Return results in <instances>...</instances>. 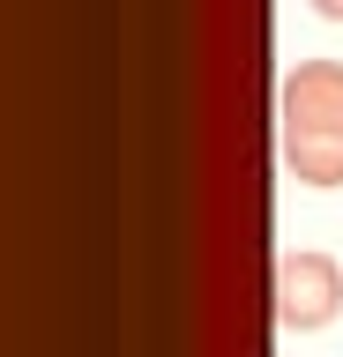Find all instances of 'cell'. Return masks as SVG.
I'll list each match as a JSON object with an SVG mask.
<instances>
[{"instance_id":"obj_3","label":"cell","mask_w":343,"mask_h":357,"mask_svg":"<svg viewBox=\"0 0 343 357\" xmlns=\"http://www.w3.org/2000/svg\"><path fill=\"white\" fill-rule=\"evenodd\" d=\"M284 164H291L298 186H343V134H306V142H284Z\"/></svg>"},{"instance_id":"obj_2","label":"cell","mask_w":343,"mask_h":357,"mask_svg":"<svg viewBox=\"0 0 343 357\" xmlns=\"http://www.w3.org/2000/svg\"><path fill=\"white\" fill-rule=\"evenodd\" d=\"M276 119H284V142L343 134V60H298L276 89Z\"/></svg>"},{"instance_id":"obj_4","label":"cell","mask_w":343,"mask_h":357,"mask_svg":"<svg viewBox=\"0 0 343 357\" xmlns=\"http://www.w3.org/2000/svg\"><path fill=\"white\" fill-rule=\"evenodd\" d=\"M314 15H328V22H343V0H314Z\"/></svg>"},{"instance_id":"obj_1","label":"cell","mask_w":343,"mask_h":357,"mask_svg":"<svg viewBox=\"0 0 343 357\" xmlns=\"http://www.w3.org/2000/svg\"><path fill=\"white\" fill-rule=\"evenodd\" d=\"M343 312V261L328 253H284L276 261V320L291 335H314Z\"/></svg>"}]
</instances>
